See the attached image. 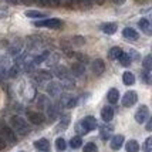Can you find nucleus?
Instances as JSON below:
<instances>
[{
	"label": "nucleus",
	"mask_w": 152,
	"mask_h": 152,
	"mask_svg": "<svg viewBox=\"0 0 152 152\" xmlns=\"http://www.w3.org/2000/svg\"><path fill=\"white\" fill-rule=\"evenodd\" d=\"M10 124H12V129L14 131V134H19V135H26L28 132V125L21 117L13 115L10 118Z\"/></svg>",
	"instance_id": "nucleus-1"
},
{
	"label": "nucleus",
	"mask_w": 152,
	"mask_h": 152,
	"mask_svg": "<svg viewBox=\"0 0 152 152\" xmlns=\"http://www.w3.org/2000/svg\"><path fill=\"white\" fill-rule=\"evenodd\" d=\"M47 93H48L50 97L57 98V97H60L61 93H63V87H61V84L57 83V81H50V83L47 84Z\"/></svg>",
	"instance_id": "nucleus-2"
},
{
	"label": "nucleus",
	"mask_w": 152,
	"mask_h": 152,
	"mask_svg": "<svg viewBox=\"0 0 152 152\" xmlns=\"http://www.w3.org/2000/svg\"><path fill=\"white\" fill-rule=\"evenodd\" d=\"M37 27H47V28H60L63 26V21L58 19H47V20H41L36 23Z\"/></svg>",
	"instance_id": "nucleus-3"
},
{
	"label": "nucleus",
	"mask_w": 152,
	"mask_h": 152,
	"mask_svg": "<svg viewBox=\"0 0 152 152\" xmlns=\"http://www.w3.org/2000/svg\"><path fill=\"white\" fill-rule=\"evenodd\" d=\"M0 137L4 139V142H9V144H14L16 142V134L12 128H9V126H3L1 129H0Z\"/></svg>",
	"instance_id": "nucleus-4"
},
{
	"label": "nucleus",
	"mask_w": 152,
	"mask_h": 152,
	"mask_svg": "<svg viewBox=\"0 0 152 152\" xmlns=\"http://www.w3.org/2000/svg\"><path fill=\"white\" fill-rule=\"evenodd\" d=\"M148 117H149V110H148L146 105H141L137 110V113H135V121L138 124H144L146 119H148Z\"/></svg>",
	"instance_id": "nucleus-5"
},
{
	"label": "nucleus",
	"mask_w": 152,
	"mask_h": 152,
	"mask_svg": "<svg viewBox=\"0 0 152 152\" xmlns=\"http://www.w3.org/2000/svg\"><path fill=\"white\" fill-rule=\"evenodd\" d=\"M137 99H138V95L135 91H128L125 93V95L122 97V105L124 107H132L135 102H137Z\"/></svg>",
	"instance_id": "nucleus-6"
},
{
	"label": "nucleus",
	"mask_w": 152,
	"mask_h": 152,
	"mask_svg": "<svg viewBox=\"0 0 152 152\" xmlns=\"http://www.w3.org/2000/svg\"><path fill=\"white\" fill-rule=\"evenodd\" d=\"M27 118L34 125H40V124L44 122V115L40 113H34V111H30V113L27 114Z\"/></svg>",
	"instance_id": "nucleus-7"
},
{
	"label": "nucleus",
	"mask_w": 152,
	"mask_h": 152,
	"mask_svg": "<svg viewBox=\"0 0 152 152\" xmlns=\"http://www.w3.org/2000/svg\"><path fill=\"white\" fill-rule=\"evenodd\" d=\"M101 118H102V121H104L105 124H108V122H110V121L114 118V110H113V107H110V105L104 107V108L101 110Z\"/></svg>",
	"instance_id": "nucleus-8"
},
{
	"label": "nucleus",
	"mask_w": 152,
	"mask_h": 152,
	"mask_svg": "<svg viewBox=\"0 0 152 152\" xmlns=\"http://www.w3.org/2000/svg\"><path fill=\"white\" fill-rule=\"evenodd\" d=\"M104 70H105V64H104V61L99 58H95L93 61V73L95 75H101V74L104 73Z\"/></svg>",
	"instance_id": "nucleus-9"
},
{
	"label": "nucleus",
	"mask_w": 152,
	"mask_h": 152,
	"mask_svg": "<svg viewBox=\"0 0 152 152\" xmlns=\"http://www.w3.org/2000/svg\"><path fill=\"white\" fill-rule=\"evenodd\" d=\"M77 104V98L73 95H61V107L66 108H73Z\"/></svg>",
	"instance_id": "nucleus-10"
},
{
	"label": "nucleus",
	"mask_w": 152,
	"mask_h": 152,
	"mask_svg": "<svg viewBox=\"0 0 152 152\" xmlns=\"http://www.w3.org/2000/svg\"><path fill=\"white\" fill-rule=\"evenodd\" d=\"M34 148L37 151H41V152H47L50 149V142L47 141L46 138H40L34 142Z\"/></svg>",
	"instance_id": "nucleus-11"
},
{
	"label": "nucleus",
	"mask_w": 152,
	"mask_h": 152,
	"mask_svg": "<svg viewBox=\"0 0 152 152\" xmlns=\"http://www.w3.org/2000/svg\"><path fill=\"white\" fill-rule=\"evenodd\" d=\"M122 36H124L125 40H129V41L138 40V33H137L134 28H131V27H125V28L122 30Z\"/></svg>",
	"instance_id": "nucleus-12"
},
{
	"label": "nucleus",
	"mask_w": 152,
	"mask_h": 152,
	"mask_svg": "<svg viewBox=\"0 0 152 152\" xmlns=\"http://www.w3.org/2000/svg\"><path fill=\"white\" fill-rule=\"evenodd\" d=\"M81 122L84 124V126H86L88 131H93V129H95L98 126V122H97V119L94 118V117H86L84 119H81Z\"/></svg>",
	"instance_id": "nucleus-13"
},
{
	"label": "nucleus",
	"mask_w": 152,
	"mask_h": 152,
	"mask_svg": "<svg viewBox=\"0 0 152 152\" xmlns=\"http://www.w3.org/2000/svg\"><path fill=\"white\" fill-rule=\"evenodd\" d=\"M113 131H114L113 125H107V124L102 125L99 128V137H101V139H108L113 135Z\"/></svg>",
	"instance_id": "nucleus-14"
},
{
	"label": "nucleus",
	"mask_w": 152,
	"mask_h": 152,
	"mask_svg": "<svg viewBox=\"0 0 152 152\" xmlns=\"http://www.w3.org/2000/svg\"><path fill=\"white\" fill-rule=\"evenodd\" d=\"M122 145H124V135H115L111 139V148H113L114 151H118Z\"/></svg>",
	"instance_id": "nucleus-15"
},
{
	"label": "nucleus",
	"mask_w": 152,
	"mask_h": 152,
	"mask_svg": "<svg viewBox=\"0 0 152 152\" xmlns=\"http://www.w3.org/2000/svg\"><path fill=\"white\" fill-rule=\"evenodd\" d=\"M138 26L144 33H146L148 36L151 34V23H149V20L148 19H141L138 21Z\"/></svg>",
	"instance_id": "nucleus-16"
},
{
	"label": "nucleus",
	"mask_w": 152,
	"mask_h": 152,
	"mask_svg": "<svg viewBox=\"0 0 152 152\" xmlns=\"http://www.w3.org/2000/svg\"><path fill=\"white\" fill-rule=\"evenodd\" d=\"M68 125H70V117H68V115H63L61 119H60L58 125H57V128H56V131H57V132H58V131H64V129H67Z\"/></svg>",
	"instance_id": "nucleus-17"
},
{
	"label": "nucleus",
	"mask_w": 152,
	"mask_h": 152,
	"mask_svg": "<svg viewBox=\"0 0 152 152\" xmlns=\"http://www.w3.org/2000/svg\"><path fill=\"white\" fill-rule=\"evenodd\" d=\"M53 77V74L50 73V71H39V73L36 74V81H39V83H43V81H50Z\"/></svg>",
	"instance_id": "nucleus-18"
},
{
	"label": "nucleus",
	"mask_w": 152,
	"mask_h": 152,
	"mask_svg": "<svg viewBox=\"0 0 152 152\" xmlns=\"http://www.w3.org/2000/svg\"><path fill=\"white\" fill-rule=\"evenodd\" d=\"M117 28H118V26L115 23H105V24L101 26V30L105 34H114L117 31Z\"/></svg>",
	"instance_id": "nucleus-19"
},
{
	"label": "nucleus",
	"mask_w": 152,
	"mask_h": 152,
	"mask_svg": "<svg viewBox=\"0 0 152 152\" xmlns=\"http://www.w3.org/2000/svg\"><path fill=\"white\" fill-rule=\"evenodd\" d=\"M125 151L126 152H138L139 151V144L135 139H129L125 144Z\"/></svg>",
	"instance_id": "nucleus-20"
},
{
	"label": "nucleus",
	"mask_w": 152,
	"mask_h": 152,
	"mask_svg": "<svg viewBox=\"0 0 152 152\" xmlns=\"http://www.w3.org/2000/svg\"><path fill=\"white\" fill-rule=\"evenodd\" d=\"M119 99V91L117 88H111L110 91H108V101L111 102V104H117Z\"/></svg>",
	"instance_id": "nucleus-21"
},
{
	"label": "nucleus",
	"mask_w": 152,
	"mask_h": 152,
	"mask_svg": "<svg viewBox=\"0 0 152 152\" xmlns=\"http://www.w3.org/2000/svg\"><path fill=\"white\" fill-rule=\"evenodd\" d=\"M54 74H56L60 80H63V78H66V77H68V75H70V71L67 70L66 67L57 66V67H56V71H54Z\"/></svg>",
	"instance_id": "nucleus-22"
},
{
	"label": "nucleus",
	"mask_w": 152,
	"mask_h": 152,
	"mask_svg": "<svg viewBox=\"0 0 152 152\" xmlns=\"http://www.w3.org/2000/svg\"><path fill=\"white\" fill-rule=\"evenodd\" d=\"M122 81H124L125 86H132L135 83V75L132 73H129V71H125L122 74Z\"/></svg>",
	"instance_id": "nucleus-23"
},
{
	"label": "nucleus",
	"mask_w": 152,
	"mask_h": 152,
	"mask_svg": "<svg viewBox=\"0 0 152 152\" xmlns=\"http://www.w3.org/2000/svg\"><path fill=\"white\" fill-rule=\"evenodd\" d=\"M47 114H48V118L50 119H54L58 115V107L54 105V104H48V107H47Z\"/></svg>",
	"instance_id": "nucleus-24"
},
{
	"label": "nucleus",
	"mask_w": 152,
	"mask_h": 152,
	"mask_svg": "<svg viewBox=\"0 0 152 152\" xmlns=\"http://www.w3.org/2000/svg\"><path fill=\"white\" fill-rule=\"evenodd\" d=\"M60 60V56L57 53H53V54H48L46 58V64L47 66H56L57 63H58Z\"/></svg>",
	"instance_id": "nucleus-25"
},
{
	"label": "nucleus",
	"mask_w": 152,
	"mask_h": 152,
	"mask_svg": "<svg viewBox=\"0 0 152 152\" xmlns=\"http://www.w3.org/2000/svg\"><path fill=\"white\" fill-rule=\"evenodd\" d=\"M20 71H21V64L20 63H16V64H13V66L10 67V70H9V75L10 77H17L20 74Z\"/></svg>",
	"instance_id": "nucleus-26"
},
{
	"label": "nucleus",
	"mask_w": 152,
	"mask_h": 152,
	"mask_svg": "<svg viewBox=\"0 0 152 152\" xmlns=\"http://www.w3.org/2000/svg\"><path fill=\"white\" fill-rule=\"evenodd\" d=\"M60 84H61V87L68 88V90H70V88H73V87L75 86V83H74V80L71 78V75H68V77H66V78H63Z\"/></svg>",
	"instance_id": "nucleus-27"
},
{
	"label": "nucleus",
	"mask_w": 152,
	"mask_h": 152,
	"mask_svg": "<svg viewBox=\"0 0 152 152\" xmlns=\"http://www.w3.org/2000/svg\"><path fill=\"white\" fill-rule=\"evenodd\" d=\"M56 149L58 152H63L67 149V142L64 138H57L56 139Z\"/></svg>",
	"instance_id": "nucleus-28"
},
{
	"label": "nucleus",
	"mask_w": 152,
	"mask_h": 152,
	"mask_svg": "<svg viewBox=\"0 0 152 152\" xmlns=\"http://www.w3.org/2000/svg\"><path fill=\"white\" fill-rule=\"evenodd\" d=\"M81 145H83V139H81V137H80V135L73 137V138H71V141H70V146H71L73 149L81 148Z\"/></svg>",
	"instance_id": "nucleus-29"
},
{
	"label": "nucleus",
	"mask_w": 152,
	"mask_h": 152,
	"mask_svg": "<svg viewBox=\"0 0 152 152\" xmlns=\"http://www.w3.org/2000/svg\"><path fill=\"white\" fill-rule=\"evenodd\" d=\"M121 54H122V50H121L119 47H113V48L110 50L108 56H110V58L111 60H117V58H119Z\"/></svg>",
	"instance_id": "nucleus-30"
},
{
	"label": "nucleus",
	"mask_w": 152,
	"mask_h": 152,
	"mask_svg": "<svg viewBox=\"0 0 152 152\" xmlns=\"http://www.w3.org/2000/svg\"><path fill=\"white\" fill-rule=\"evenodd\" d=\"M118 60H119V63H121V64H122L124 67H128L129 64H131V63H132V60L129 58L128 53H122L121 56H119V58H118Z\"/></svg>",
	"instance_id": "nucleus-31"
},
{
	"label": "nucleus",
	"mask_w": 152,
	"mask_h": 152,
	"mask_svg": "<svg viewBox=\"0 0 152 152\" xmlns=\"http://www.w3.org/2000/svg\"><path fill=\"white\" fill-rule=\"evenodd\" d=\"M26 16L27 17H31V19H43L46 14L41 13V12H37V10H27Z\"/></svg>",
	"instance_id": "nucleus-32"
},
{
	"label": "nucleus",
	"mask_w": 152,
	"mask_h": 152,
	"mask_svg": "<svg viewBox=\"0 0 152 152\" xmlns=\"http://www.w3.org/2000/svg\"><path fill=\"white\" fill-rule=\"evenodd\" d=\"M71 73L74 74V75H81V74H84V66L83 64H73V67H71Z\"/></svg>",
	"instance_id": "nucleus-33"
},
{
	"label": "nucleus",
	"mask_w": 152,
	"mask_h": 152,
	"mask_svg": "<svg viewBox=\"0 0 152 152\" xmlns=\"http://www.w3.org/2000/svg\"><path fill=\"white\" fill-rule=\"evenodd\" d=\"M75 131L78 132V135H86V134L90 132V131L87 129L86 126H84V124H83L81 121H78V122L75 124Z\"/></svg>",
	"instance_id": "nucleus-34"
},
{
	"label": "nucleus",
	"mask_w": 152,
	"mask_h": 152,
	"mask_svg": "<svg viewBox=\"0 0 152 152\" xmlns=\"http://www.w3.org/2000/svg\"><path fill=\"white\" fill-rule=\"evenodd\" d=\"M84 152H98V146L95 145L94 142H87L84 148H83Z\"/></svg>",
	"instance_id": "nucleus-35"
},
{
	"label": "nucleus",
	"mask_w": 152,
	"mask_h": 152,
	"mask_svg": "<svg viewBox=\"0 0 152 152\" xmlns=\"http://www.w3.org/2000/svg\"><path fill=\"white\" fill-rule=\"evenodd\" d=\"M142 66H144V68H145V71H151V68H152V57L151 56H146L145 58H144Z\"/></svg>",
	"instance_id": "nucleus-36"
},
{
	"label": "nucleus",
	"mask_w": 152,
	"mask_h": 152,
	"mask_svg": "<svg viewBox=\"0 0 152 152\" xmlns=\"http://www.w3.org/2000/svg\"><path fill=\"white\" fill-rule=\"evenodd\" d=\"M10 64V60L6 56H0V68H7Z\"/></svg>",
	"instance_id": "nucleus-37"
},
{
	"label": "nucleus",
	"mask_w": 152,
	"mask_h": 152,
	"mask_svg": "<svg viewBox=\"0 0 152 152\" xmlns=\"http://www.w3.org/2000/svg\"><path fill=\"white\" fill-rule=\"evenodd\" d=\"M151 148H152V138H146L145 144H144V152H151Z\"/></svg>",
	"instance_id": "nucleus-38"
},
{
	"label": "nucleus",
	"mask_w": 152,
	"mask_h": 152,
	"mask_svg": "<svg viewBox=\"0 0 152 152\" xmlns=\"http://www.w3.org/2000/svg\"><path fill=\"white\" fill-rule=\"evenodd\" d=\"M39 101H40V102H39L40 107H46V108H47V107H48V104H50V102H48V99H47L44 95H40Z\"/></svg>",
	"instance_id": "nucleus-39"
},
{
	"label": "nucleus",
	"mask_w": 152,
	"mask_h": 152,
	"mask_svg": "<svg viewBox=\"0 0 152 152\" xmlns=\"http://www.w3.org/2000/svg\"><path fill=\"white\" fill-rule=\"evenodd\" d=\"M44 6H57L60 0H40Z\"/></svg>",
	"instance_id": "nucleus-40"
},
{
	"label": "nucleus",
	"mask_w": 152,
	"mask_h": 152,
	"mask_svg": "<svg viewBox=\"0 0 152 152\" xmlns=\"http://www.w3.org/2000/svg\"><path fill=\"white\" fill-rule=\"evenodd\" d=\"M142 77H144V81H145L146 84H149V81H151V75H149V71H145V73L142 74Z\"/></svg>",
	"instance_id": "nucleus-41"
},
{
	"label": "nucleus",
	"mask_w": 152,
	"mask_h": 152,
	"mask_svg": "<svg viewBox=\"0 0 152 152\" xmlns=\"http://www.w3.org/2000/svg\"><path fill=\"white\" fill-rule=\"evenodd\" d=\"M4 148H6V142H4V139L0 137V151H1V149H4Z\"/></svg>",
	"instance_id": "nucleus-42"
},
{
	"label": "nucleus",
	"mask_w": 152,
	"mask_h": 152,
	"mask_svg": "<svg viewBox=\"0 0 152 152\" xmlns=\"http://www.w3.org/2000/svg\"><path fill=\"white\" fill-rule=\"evenodd\" d=\"M146 129H148V131H151L152 129V121L151 119H149V121H148V124H146Z\"/></svg>",
	"instance_id": "nucleus-43"
},
{
	"label": "nucleus",
	"mask_w": 152,
	"mask_h": 152,
	"mask_svg": "<svg viewBox=\"0 0 152 152\" xmlns=\"http://www.w3.org/2000/svg\"><path fill=\"white\" fill-rule=\"evenodd\" d=\"M9 1H10V3H20L21 0H9Z\"/></svg>",
	"instance_id": "nucleus-44"
},
{
	"label": "nucleus",
	"mask_w": 152,
	"mask_h": 152,
	"mask_svg": "<svg viewBox=\"0 0 152 152\" xmlns=\"http://www.w3.org/2000/svg\"><path fill=\"white\" fill-rule=\"evenodd\" d=\"M20 152H23V151H20Z\"/></svg>",
	"instance_id": "nucleus-45"
}]
</instances>
